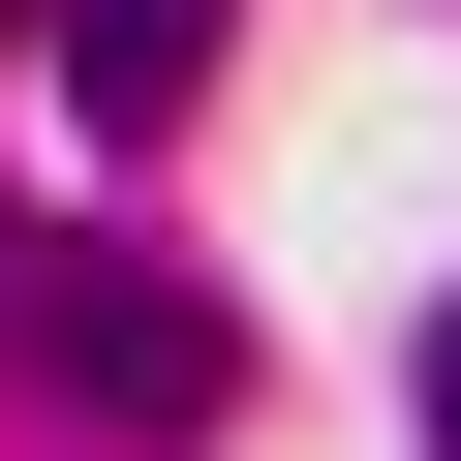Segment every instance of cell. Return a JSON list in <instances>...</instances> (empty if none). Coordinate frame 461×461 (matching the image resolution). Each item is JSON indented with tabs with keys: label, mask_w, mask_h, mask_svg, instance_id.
I'll return each mask as SVG.
<instances>
[{
	"label": "cell",
	"mask_w": 461,
	"mask_h": 461,
	"mask_svg": "<svg viewBox=\"0 0 461 461\" xmlns=\"http://www.w3.org/2000/svg\"><path fill=\"white\" fill-rule=\"evenodd\" d=\"M62 369H93L123 430H215V400H247V339H215V277H154V247H62Z\"/></svg>",
	"instance_id": "obj_1"
},
{
	"label": "cell",
	"mask_w": 461,
	"mask_h": 461,
	"mask_svg": "<svg viewBox=\"0 0 461 461\" xmlns=\"http://www.w3.org/2000/svg\"><path fill=\"white\" fill-rule=\"evenodd\" d=\"M215 32H247V0H62V93H93V123H185Z\"/></svg>",
	"instance_id": "obj_2"
},
{
	"label": "cell",
	"mask_w": 461,
	"mask_h": 461,
	"mask_svg": "<svg viewBox=\"0 0 461 461\" xmlns=\"http://www.w3.org/2000/svg\"><path fill=\"white\" fill-rule=\"evenodd\" d=\"M430 461H461V308H430Z\"/></svg>",
	"instance_id": "obj_3"
}]
</instances>
